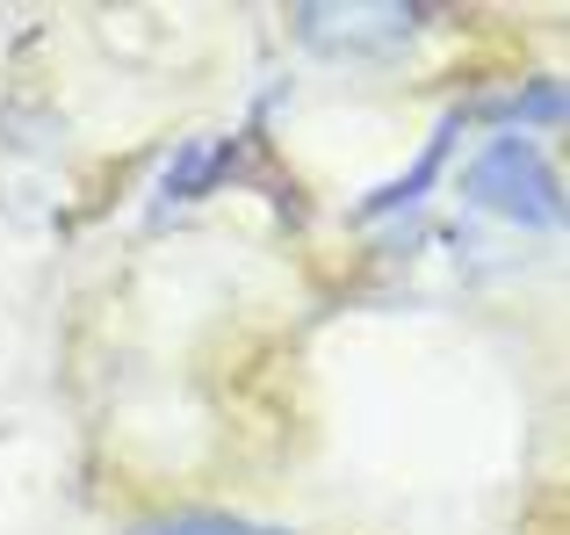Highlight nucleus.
<instances>
[{"instance_id": "423d86ee", "label": "nucleus", "mask_w": 570, "mask_h": 535, "mask_svg": "<svg viewBox=\"0 0 570 535\" xmlns=\"http://www.w3.org/2000/svg\"><path fill=\"white\" fill-rule=\"evenodd\" d=\"M491 124H563V87L557 80H528L513 101H484Z\"/></svg>"}, {"instance_id": "f03ea898", "label": "nucleus", "mask_w": 570, "mask_h": 535, "mask_svg": "<svg viewBox=\"0 0 570 535\" xmlns=\"http://www.w3.org/2000/svg\"><path fill=\"white\" fill-rule=\"evenodd\" d=\"M296 29H304V43L333 58H383L426 29V8H397V0L390 8H304Z\"/></svg>"}, {"instance_id": "7ed1b4c3", "label": "nucleus", "mask_w": 570, "mask_h": 535, "mask_svg": "<svg viewBox=\"0 0 570 535\" xmlns=\"http://www.w3.org/2000/svg\"><path fill=\"white\" fill-rule=\"evenodd\" d=\"M455 138H462V109H455V116H441V130L426 138V153H419L412 167L397 174V182H383V188H376V196H368L354 217H362V225H376V217H397V211H412V203L426 196L433 182H441V167H448V153H455Z\"/></svg>"}, {"instance_id": "20e7f679", "label": "nucleus", "mask_w": 570, "mask_h": 535, "mask_svg": "<svg viewBox=\"0 0 570 535\" xmlns=\"http://www.w3.org/2000/svg\"><path fill=\"white\" fill-rule=\"evenodd\" d=\"M224 167H232V145H224V138L188 145V153L174 159V174H167V188H159V196H167V203H195V196H209V188L224 182Z\"/></svg>"}, {"instance_id": "39448f33", "label": "nucleus", "mask_w": 570, "mask_h": 535, "mask_svg": "<svg viewBox=\"0 0 570 535\" xmlns=\"http://www.w3.org/2000/svg\"><path fill=\"white\" fill-rule=\"evenodd\" d=\"M130 535H289V528H261V522H238V514L188 507V514H159V522H138Z\"/></svg>"}, {"instance_id": "f257e3e1", "label": "nucleus", "mask_w": 570, "mask_h": 535, "mask_svg": "<svg viewBox=\"0 0 570 535\" xmlns=\"http://www.w3.org/2000/svg\"><path fill=\"white\" fill-rule=\"evenodd\" d=\"M462 196L491 217H513V225H534V232H557L563 225V182L528 138H491L484 153L470 159L462 174Z\"/></svg>"}]
</instances>
